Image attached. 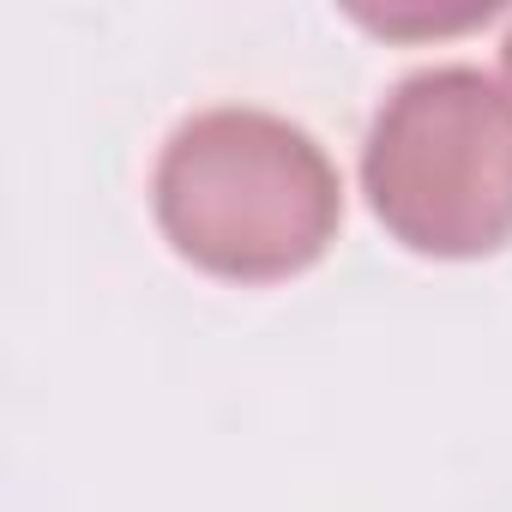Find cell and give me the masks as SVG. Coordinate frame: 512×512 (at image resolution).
I'll use <instances>...</instances> for the list:
<instances>
[{
	"mask_svg": "<svg viewBox=\"0 0 512 512\" xmlns=\"http://www.w3.org/2000/svg\"><path fill=\"white\" fill-rule=\"evenodd\" d=\"M500 79H506V103H512V31H506V43H500Z\"/></svg>",
	"mask_w": 512,
	"mask_h": 512,
	"instance_id": "3",
	"label": "cell"
},
{
	"mask_svg": "<svg viewBox=\"0 0 512 512\" xmlns=\"http://www.w3.org/2000/svg\"><path fill=\"white\" fill-rule=\"evenodd\" d=\"M362 193L392 241L482 260L512 241V103L482 67H422L386 91L362 145Z\"/></svg>",
	"mask_w": 512,
	"mask_h": 512,
	"instance_id": "2",
	"label": "cell"
},
{
	"mask_svg": "<svg viewBox=\"0 0 512 512\" xmlns=\"http://www.w3.org/2000/svg\"><path fill=\"white\" fill-rule=\"evenodd\" d=\"M151 205L187 266L229 284H284L332 247L344 181L308 127L229 103L169 133Z\"/></svg>",
	"mask_w": 512,
	"mask_h": 512,
	"instance_id": "1",
	"label": "cell"
}]
</instances>
